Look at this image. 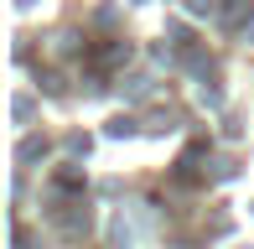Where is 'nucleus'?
I'll return each mask as SVG.
<instances>
[{
    "label": "nucleus",
    "mask_w": 254,
    "mask_h": 249,
    "mask_svg": "<svg viewBox=\"0 0 254 249\" xmlns=\"http://www.w3.org/2000/svg\"><path fill=\"white\" fill-rule=\"evenodd\" d=\"M37 156H47V140H26L21 145V161H37Z\"/></svg>",
    "instance_id": "f257e3e1"
},
{
    "label": "nucleus",
    "mask_w": 254,
    "mask_h": 249,
    "mask_svg": "<svg viewBox=\"0 0 254 249\" xmlns=\"http://www.w3.org/2000/svg\"><path fill=\"white\" fill-rule=\"evenodd\" d=\"M109 135H114V140H120V135H135V120H114V124H109Z\"/></svg>",
    "instance_id": "f03ea898"
},
{
    "label": "nucleus",
    "mask_w": 254,
    "mask_h": 249,
    "mask_svg": "<svg viewBox=\"0 0 254 249\" xmlns=\"http://www.w3.org/2000/svg\"><path fill=\"white\" fill-rule=\"evenodd\" d=\"M187 10H192V16H207V10H213V0H187Z\"/></svg>",
    "instance_id": "7ed1b4c3"
}]
</instances>
